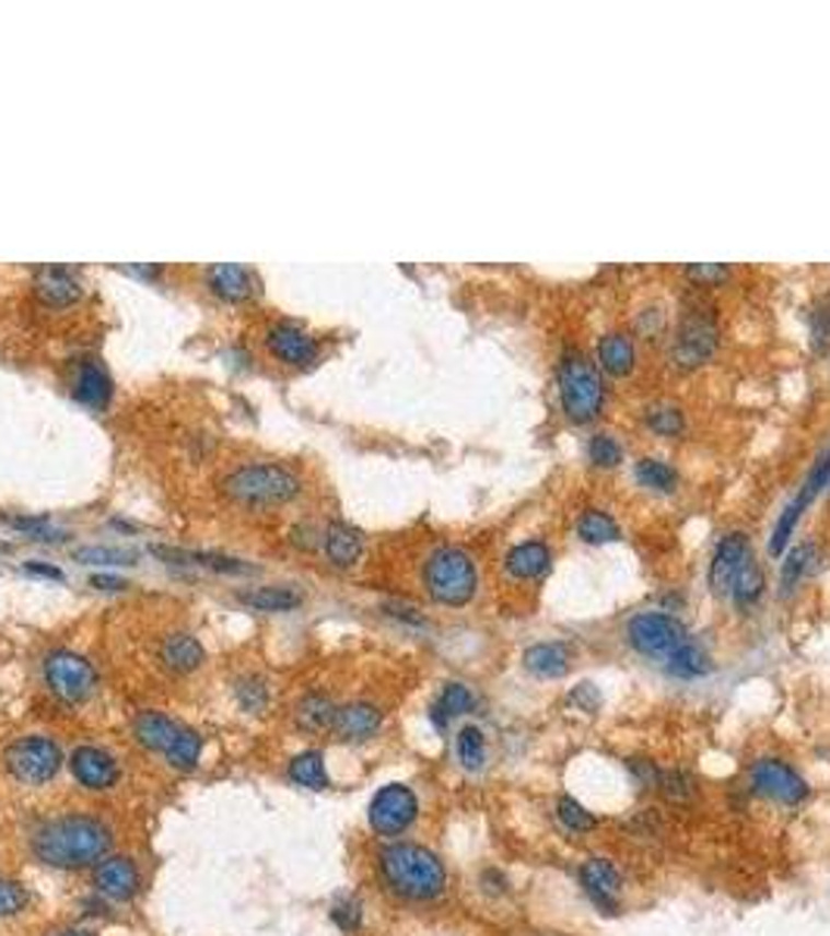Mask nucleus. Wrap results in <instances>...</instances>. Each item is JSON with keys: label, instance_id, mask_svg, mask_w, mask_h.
Instances as JSON below:
<instances>
[{"label": "nucleus", "instance_id": "nucleus-1", "mask_svg": "<svg viewBox=\"0 0 830 936\" xmlns=\"http://www.w3.org/2000/svg\"><path fill=\"white\" fill-rule=\"evenodd\" d=\"M109 846H113V833L104 821L91 815L57 818L44 824L32 840L35 858L60 871H82L91 865H101L107 858Z\"/></svg>", "mask_w": 830, "mask_h": 936}, {"label": "nucleus", "instance_id": "nucleus-2", "mask_svg": "<svg viewBox=\"0 0 830 936\" xmlns=\"http://www.w3.org/2000/svg\"><path fill=\"white\" fill-rule=\"evenodd\" d=\"M384 887L406 902H434L447 890V865L422 843H387L378 852Z\"/></svg>", "mask_w": 830, "mask_h": 936}, {"label": "nucleus", "instance_id": "nucleus-3", "mask_svg": "<svg viewBox=\"0 0 830 936\" xmlns=\"http://www.w3.org/2000/svg\"><path fill=\"white\" fill-rule=\"evenodd\" d=\"M303 481L291 468L276 463H254V466H237L222 478V493L241 506L254 510H272L297 500Z\"/></svg>", "mask_w": 830, "mask_h": 936}, {"label": "nucleus", "instance_id": "nucleus-4", "mask_svg": "<svg viewBox=\"0 0 830 936\" xmlns=\"http://www.w3.org/2000/svg\"><path fill=\"white\" fill-rule=\"evenodd\" d=\"M422 581L434 602L459 609L469 606L478 594V565L463 547H437L428 555Z\"/></svg>", "mask_w": 830, "mask_h": 936}, {"label": "nucleus", "instance_id": "nucleus-5", "mask_svg": "<svg viewBox=\"0 0 830 936\" xmlns=\"http://www.w3.org/2000/svg\"><path fill=\"white\" fill-rule=\"evenodd\" d=\"M559 400H562L565 416L577 425L594 422L603 412V400H606L603 378H599L594 362L587 360L577 347H569L559 360Z\"/></svg>", "mask_w": 830, "mask_h": 936}, {"label": "nucleus", "instance_id": "nucleus-6", "mask_svg": "<svg viewBox=\"0 0 830 936\" xmlns=\"http://www.w3.org/2000/svg\"><path fill=\"white\" fill-rule=\"evenodd\" d=\"M7 771L28 787H44L47 781H54L63 768V749L57 746L54 737L44 734H28L20 737L16 744H10L7 756Z\"/></svg>", "mask_w": 830, "mask_h": 936}, {"label": "nucleus", "instance_id": "nucleus-7", "mask_svg": "<svg viewBox=\"0 0 830 936\" xmlns=\"http://www.w3.org/2000/svg\"><path fill=\"white\" fill-rule=\"evenodd\" d=\"M44 681H47V690L66 705H82L97 693L94 665L72 650H54L44 659Z\"/></svg>", "mask_w": 830, "mask_h": 936}, {"label": "nucleus", "instance_id": "nucleus-8", "mask_svg": "<svg viewBox=\"0 0 830 936\" xmlns=\"http://www.w3.org/2000/svg\"><path fill=\"white\" fill-rule=\"evenodd\" d=\"M628 646L646 659H668L690 637L681 618L668 612H638L624 628Z\"/></svg>", "mask_w": 830, "mask_h": 936}, {"label": "nucleus", "instance_id": "nucleus-9", "mask_svg": "<svg viewBox=\"0 0 830 936\" xmlns=\"http://www.w3.org/2000/svg\"><path fill=\"white\" fill-rule=\"evenodd\" d=\"M419 821V796L406 784H384L369 803V828L384 840H397Z\"/></svg>", "mask_w": 830, "mask_h": 936}, {"label": "nucleus", "instance_id": "nucleus-10", "mask_svg": "<svg viewBox=\"0 0 830 936\" xmlns=\"http://www.w3.org/2000/svg\"><path fill=\"white\" fill-rule=\"evenodd\" d=\"M749 789L778 806L796 809L809 799V784L796 768L784 759H759L749 768Z\"/></svg>", "mask_w": 830, "mask_h": 936}, {"label": "nucleus", "instance_id": "nucleus-11", "mask_svg": "<svg viewBox=\"0 0 830 936\" xmlns=\"http://www.w3.org/2000/svg\"><path fill=\"white\" fill-rule=\"evenodd\" d=\"M718 347V328H715V319L705 316L703 309H693V313H683V319L678 321V331H675V341H671V362L690 372V368H700Z\"/></svg>", "mask_w": 830, "mask_h": 936}, {"label": "nucleus", "instance_id": "nucleus-12", "mask_svg": "<svg viewBox=\"0 0 830 936\" xmlns=\"http://www.w3.org/2000/svg\"><path fill=\"white\" fill-rule=\"evenodd\" d=\"M577 880H581V890L596 905L599 915L616 917L621 912V871L616 868L612 858H587L581 868H577Z\"/></svg>", "mask_w": 830, "mask_h": 936}, {"label": "nucleus", "instance_id": "nucleus-13", "mask_svg": "<svg viewBox=\"0 0 830 936\" xmlns=\"http://www.w3.org/2000/svg\"><path fill=\"white\" fill-rule=\"evenodd\" d=\"M752 559V543L744 531L724 534L712 553V565H709V587L718 596H730V587L740 575L746 562Z\"/></svg>", "mask_w": 830, "mask_h": 936}, {"label": "nucleus", "instance_id": "nucleus-14", "mask_svg": "<svg viewBox=\"0 0 830 936\" xmlns=\"http://www.w3.org/2000/svg\"><path fill=\"white\" fill-rule=\"evenodd\" d=\"M266 347L272 350V356L284 365H309L319 356V341L316 335H309L300 321L281 319L269 328Z\"/></svg>", "mask_w": 830, "mask_h": 936}, {"label": "nucleus", "instance_id": "nucleus-15", "mask_svg": "<svg viewBox=\"0 0 830 936\" xmlns=\"http://www.w3.org/2000/svg\"><path fill=\"white\" fill-rule=\"evenodd\" d=\"M69 768H72V777L85 789H94V793L113 789L119 784V774H122V771H119V762L109 756L107 749H101V746H79V749H72Z\"/></svg>", "mask_w": 830, "mask_h": 936}, {"label": "nucleus", "instance_id": "nucleus-16", "mask_svg": "<svg viewBox=\"0 0 830 936\" xmlns=\"http://www.w3.org/2000/svg\"><path fill=\"white\" fill-rule=\"evenodd\" d=\"M94 887L113 902H128L141 890V871L128 855H109L94 868Z\"/></svg>", "mask_w": 830, "mask_h": 936}, {"label": "nucleus", "instance_id": "nucleus-17", "mask_svg": "<svg viewBox=\"0 0 830 936\" xmlns=\"http://www.w3.org/2000/svg\"><path fill=\"white\" fill-rule=\"evenodd\" d=\"M384 724V712L372 702H350V705H341L338 709V718H335V727L331 734L341 740V744H365L372 740Z\"/></svg>", "mask_w": 830, "mask_h": 936}, {"label": "nucleus", "instance_id": "nucleus-18", "mask_svg": "<svg viewBox=\"0 0 830 936\" xmlns=\"http://www.w3.org/2000/svg\"><path fill=\"white\" fill-rule=\"evenodd\" d=\"M32 288H35V294H38L44 306H57V309L79 303L82 294H85L82 278L75 276L72 269H66V266H44V269H38Z\"/></svg>", "mask_w": 830, "mask_h": 936}, {"label": "nucleus", "instance_id": "nucleus-19", "mask_svg": "<svg viewBox=\"0 0 830 936\" xmlns=\"http://www.w3.org/2000/svg\"><path fill=\"white\" fill-rule=\"evenodd\" d=\"M503 569L515 581H537L553 569V550L547 540H522L506 553Z\"/></svg>", "mask_w": 830, "mask_h": 936}, {"label": "nucleus", "instance_id": "nucleus-20", "mask_svg": "<svg viewBox=\"0 0 830 936\" xmlns=\"http://www.w3.org/2000/svg\"><path fill=\"white\" fill-rule=\"evenodd\" d=\"M207 284L213 288L215 297L229 300V303H244L256 294V276L247 266L237 262H215L213 269L207 272Z\"/></svg>", "mask_w": 830, "mask_h": 936}, {"label": "nucleus", "instance_id": "nucleus-21", "mask_svg": "<svg viewBox=\"0 0 830 936\" xmlns=\"http://www.w3.org/2000/svg\"><path fill=\"white\" fill-rule=\"evenodd\" d=\"M525 671H531L534 678L540 681H556L562 675H569L572 668V650L565 643H553V640H543V643H534L525 650Z\"/></svg>", "mask_w": 830, "mask_h": 936}, {"label": "nucleus", "instance_id": "nucleus-22", "mask_svg": "<svg viewBox=\"0 0 830 936\" xmlns=\"http://www.w3.org/2000/svg\"><path fill=\"white\" fill-rule=\"evenodd\" d=\"M72 394L79 403L91 406V409H104L113 400V378L109 372L101 365V360H82L75 365V384Z\"/></svg>", "mask_w": 830, "mask_h": 936}, {"label": "nucleus", "instance_id": "nucleus-23", "mask_svg": "<svg viewBox=\"0 0 830 936\" xmlns=\"http://www.w3.org/2000/svg\"><path fill=\"white\" fill-rule=\"evenodd\" d=\"M475 705H478V697L471 693V687H466V683H459V681H449L444 683V690L437 693V700L431 702L428 718H431V724H434L437 730H447L449 724L456 722V718H466V715H471V712H475Z\"/></svg>", "mask_w": 830, "mask_h": 936}, {"label": "nucleus", "instance_id": "nucleus-24", "mask_svg": "<svg viewBox=\"0 0 830 936\" xmlns=\"http://www.w3.org/2000/svg\"><path fill=\"white\" fill-rule=\"evenodd\" d=\"M203 659H207L203 643L194 634H188V631H175L160 646V662L175 675H191V671H197L203 665Z\"/></svg>", "mask_w": 830, "mask_h": 936}, {"label": "nucleus", "instance_id": "nucleus-25", "mask_svg": "<svg viewBox=\"0 0 830 936\" xmlns=\"http://www.w3.org/2000/svg\"><path fill=\"white\" fill-rule=\"evenodd\" d=\"M322 547H325L328 562L338 565V569H353L362 559V553H365L362 534L353 525H347V522H331L325 528V543Z\"/></svg>", "mask_w": 830, "mask_h": 936}, {"label": "nucleus", "instance_id": "nucleus-26", "mask_svg": "<svg viewBox=\"0 0 830 936\" xmlns=\"http://www.w3.org/2000/svg\"><path fill=\"white\" fill-rule=\"evenodd\" d=\"M178 727H182V724H175L169 715H163V712H141V715L135 718V724H131V734H135V740H138L141 749L163 752V756H166L172 744H175V737H178Z\"/></svg>", "mask_w": 830, "mask_h": 936}, {"label": "nucleus", "instance_id": "nucleus-27", "mask_svg": "<svg viewBox=\"0 0 830 936\" xmlns=\"http://www.w3.org/2000/svg\"><path fill=\"white\" fill-rule=\"evenodd\" d=\"M596 356H599V365H603L609 375L624 378V375H631L634 365H638V347H634V338H631V335L612 331V335H603V338H599Z\"/></svg>", "mask_w": 830, "mask_h": 936}, {"label": "nucleus", "instance_id": "nucleus-28", "mask_svg": "<svg viewBox=\"0 0 830 936\" xmlns=\"http://www.w3.org/2000/svg\"><path fill=\"white\" fill-rule=\"evenodd\" d=\"M665 671H668L671 678H678V681H700L705 675H712V659H709V653H705V646L700 640L687 637L681 646L665 659Z\"/></svg>", "mask_w": 830, "mask_h": 936}, {"label": "nucleus", "instance_id": "nucleus-29", "mask_svg": "<svg viewBox=\"0 0 830 936\" xmlns=\"http://www.w3.org/2000/svg\"><path fill=\"white\" fill-rule=\"evenodd\" d=\"M150 553L163 555V559H169V562L203 565V569H213V572H222V575H244V572H254L247 562H241V559H232V555H222V553H197V550H178V547H150Z\"/></svg>", "mask_w": 830, "mask_h": 936}, {"label": "nucleus", "instance_id": "nucleus-30", "mask_svg": "<svg viewBox=\"0 0 830 936\" xmlns=\"http://www.w3.org/2000/svg\"><path fill=\"white\" fill-rule=\"evenodd\" d=\"M237 599L256 612H291L303 602V596L294 587H284V584H266V587H254V590H241Z\"/></svg>", "mask_w": 830, "mask_h": 936}, {"label": "nucleus", "instance_id": "nucleus-31", "mask_svg": "<svg viewBox=\"0 0 830 936\" xmlns=\"http://www.w3.org/2000/svg\"><path fill=\"white\" fill-rule=\"evenodd\" d=\"M762 596H765V569H762V565L756 562V555H752L744 569H740L737 581H734L730 599H734V606H737L740 612H749V609H756V606L762 602Z\"/></svg>", "mask_w": 830, "mask_h": 936}, {"label": "nucleus", "instance_id": "nucleus-32", "mask_svg": "<svg viewBox=\"0 0 830 936\" xmlns=\"http://www.w3.org/2000/svg\"><path fill=\"white\" fill-rule=\"evenodd\" d=\"M288 777L297 784V787H306V789H316V793H322V789H328V768H325V756H322L319 749H306V752H297L294 759H291V765H288Z\"/></svg>", "mask_w": 830, "mask_h": 936}, {"label": "nucleus", "instance_id": "nucleus-33", "mask_svg": "<svg viewBox=\"0 0 830 936\" xmlns=\"http://www.w3.org/2000/svg\"><path fill=\"white\" fill-rule=\"evenodd\" d=\"M335 718H338V705L328 700L325 693H306L297 702V724L303 730H309V734L331 730Z\"/></svg>", "mask_w": 830, "mask_h": 936}, {"label": "nucleus", "instance_id": "nucleus-34", "mask_svg": "<svg viewBox=\"0 0 830 936\" xmlns=\"http://www.w3.org/2000/svg\"><path fill=\"white\" fill-rule=\"evenodd\" d=\"M456 762L469 774H478L488 765V737L478 724H466L456 730Z\"/></svg>", "mask_w": 830, "mask_h": 936}, {"label": "nucleus", "instance_id": "nucleus-35", "mask_svg": "<svg viewBox=\"0 0 830 936\" xmlns=\"http://www.w3.org/2000/svg\"><path fill=\"white\" fill-rule=\"evenodd\" d=\"M634 475H638V481L643 488L656 490V493H671V490L678 488V481H681L678 468L671 466V463H665V459H656V456L638 459Z\"/></svg>", "mask_w": 830, "mask_h": 936}, {"label": "nucleus", "instance_id": "nucleus-36", "mask_svg": "<svg viewBox=\"0 0 830 936\" xmlns=\"http://www.w3.org/2000/svg\"><path fill=\"white\" fill-rule=\"evenodd\" d=\"M577 537H581L584 543H594V547H599V543H612V540H618V537H621V528H618V522L609 515V512L587 510V512H581V518H577Z\"/></svg>", "mask_w": 830, "mask_h": 936}, {"label": "nucleus", "instance_id": "nucleus-37", "mask_svg": "<svg viewBox=\"0 0 830 936\" xmlns=\"http://www.w3.org/2000/svg\"><path fill=\"white\" fill-rule=\"evenodd\" d=\"M556 818H559L562 828L569 830V833H577V836L599 828V818L584 803H577L575 796H559L556 799Z\"/></svg>", "mask_w": 830, "mask_h": 936}, {"label": "nucleus", "instance_id": "nucleus-38", "mask_svg": "<svg viewBox=\"0 0 830 936\" xmlns=\"http://www.w3.org/2000/svg\"><path fill=\"white\" fill-rule=\"evenodd\" d=\"M809 510V503L806 500H799V496H793L787 506L781 510V518L774 522V531H771V540H768V553L778 555L787 550L790 537H793V531H796V525H799V518H803V512Z\"/></svg>", "mask_w": 830, "mask_h": 936}, {"label": "nucleus", "instance_id": "nucleus-39", "mask_svg": "<svg viewBox=\"0 0 830 936\" xmlns=\"http://www.w3.org/2000/svg\"><path fill=\"white\" fill-rule=\"evenodd\" d=\"M200 752H203V737L194 727H178V737H175V744L166 752V759L178 771H194V768L200 765Z\"/></svg>", "mask_w": 830, "mask_h": 936}, {"label": "nucleus", "instance_id": "nucleus-40", "mask_svg": "<svg viewBox=\"0 0 830 936\" xmlns=\"http://www.w3.org/2000/svg\"><path fill=\"white\" fill-rule=\"evenodd\" d=\"M811 559H815V543H799V547H793L784 555V562H781V587H784V594H793L803 584V577L809 575Z\"/></svg>", "mask_w": 830, "mask_h": 936}, {"label": "nucleus", "instance_id": "nucleus-41", "mask_svg": "<svg viewBox=\"0 0 830 936\" xmlns=\"http://www.w3.org/2000/svg\"><path fill=\"white\" fill-rule=\"evenodd\" d=\"M687 425L683 409L675 403H653L646 409V428L659 437H678Z\"/></svg>", "mask_w": 830, "mask_h": 936}, {"label": "nucleus", "instance_id": "nucleus-42", "mask_svg": "<svg viewBox=\"0 0 830 936\" xmlns=\"http://www.w3.org/2000/svg\"><path fill=\"white\" fill-rule=\"evenodd\" d=\"M72 555H75L79 562H87V565H135V562H138V550H128V547H104V543L79 547Z\"/></svg>", "mask_w": 830, "mask_h": 936}, {"label": "nucleus", "instance_id": "nucleus-43", "mask_svg": "<svg viewBox=\"0 0 830 936\" xmlns=\"http://www.w3.org/2000/svg\"><path fill=\"white\" fill-rule=\"evenodd\" d=\"M587 456H591V463H594L596 468H616L621 466V459H624V447L618 444L616 434L599 431V434L591 437V444H587Z\"/></svg>", "mask_w": 830, "mask_h": 936}, {"label": "nucleus", "instance_id": "nucleus-44", "mask_svg": "<svg viewBox=\"0 0 830 936\" xmlns=\"http://www.w3.org/2000/svg\"><path fill=\"white\" fill-rule=\"evenodd\" d=\"M825 488H830V449H825V453L815 459V466L809 468V475H806V481H803V488H799L796 496L811 503Z\"/></svg>", "mask_w": 830, "mask_h": 936}, {"label": "nucleus", "instance_id": "nucleus-45", "mask_svg": "<svg viewBox=\"0 0 830 936\" xmlns=\"http://www.w3.org/2000/svg\"><path fill=\"white\" fill-rule=\"evenodd\" d=\"M662 796L671 803H690L697 796V781L687 771H668L662 774Z\"/></svg>", "mask_w": 830, "mask_h": 936}, {"label": "nucleus", "instance_id": "nucleus-46", "mask_svg": "<svg viewBox=\"0 0 830 936\" xmlns=\"http://www.w3.org/2000/svg\"><path fill=\"white\" fill-rule=\"evenodd\" d=\"M237 700L247 712H262L269 702V687L262 683V678H241L237 681Z\"/></svg>", "mask_w": 830, "mask_h": 936}, {"label": "nucleus", "instance_id": "nucleus-47", "mask_svg": "<svg viewBox=\"0 0 830 936\" xmlns=\"http://www.w3.org/2000/svg\"><path fill=\"white\" fill-rule=\"evenodd\" d=\"M331 921L341 927L343 934H356L362 927V905L356 899H341V902L331 909Z\"/></svg>", "mask_w": 830, "mask_h": 936}, {"label": "nucleus", "instance_id": "nucleus-48", "mask_svg": "<svg viewBox=\"0 0 830 936\" xmlns=\"http://www.w3.org/2000/svg\"><path fill=\"white\" fill-rule=\"evenodd\" d=\"M25 902H28V896L16 880H0V917L20 915Z\"/></svg>", "mask_w": 830, "mask_h": 936}, {"label": "nucleus", "instance_id": "nucleus-49", "mask_svg": "<svg viewBox=\"0 0 830 936\" xmlns=\"http://www.w3.org/2000/svg\"><path fill=\"white\" fill-rule=\"evenodd\" d=\"M628 771L634 774L643 789H659L662 787V768L653 759H628Z\"/></svg>", "mask_w": 830, "mask_h": 936}, {"label": "nucleus", "instance_id": "nucleus-50", "mask_svg": "<svg viewBox=\"0 0 830 936\" xmlns=\"http://www.w3.org/2000/svg\"><path fill=\"white\" fill-rule=\"evenodd\" d=\"M687 278L712 288V284H722L724 278H730V269L718 266V262H697V266H687Z\"/></svg>", "mask_w": 830, "mask_h": 936}, {"label": "nucleus", "instance_id": "nucleus-51", "mask_svg": "<svg viewBox=\"0 0 830 936\" xmlns=\"http://www.w3.org/2000/svg\"><path fill=\"white\" fill-rule=\"evenodd\" d=\"M569 702H572V705H577L581 712H587V715H596V709H599V702L603 700H599V690H596L594 683L584 681L581 687H575V690H572Z\"/></svg>", "mask_w": 830, "mask_h": 936}, {"label": "nucleus", "instance_id": "nucleus-52", "mask_svg": "<svg viewBox=\"0 0 830 936\" xmlns=\"http://www.w3.org/2000/svg\"><path fill=\"white\" fill-rule=\"evenodd\" d=\"M481 887H484V893L490 896L510 893V880H506V874L496 871V868H488V871L481 874Z\"/></svg>", "mask_w": 830, "mask_h": 936}, {"label": "nucleus", "instance_id": "nucleus-53", "mask_svg": "<svg viewBox=\"0 0 830 936\" xmlns=\"http://www.w3.org/2000/svg\"><path fill=\"white\" fill-rule=\"evenodd\" d=\"M25 572L38 577H50V581H66L63 569H57V565H50V562H42V559H28V562H25Z\"/></svg>", "mask_w": 830, "mask_h": 936}, {"label": "nucleus", "instance_id": "nucleus-54", "mask_svg": "<svg viewBox=\"0 0 830 936\" xmlns=\"http://www.w3.org/2000/svg\"><path fill=\"white\" fill-rule=\"evenodd\" d=\"M91 587H97V590H109V594H116V590H126L128 581L119 575H104V572H97V575H91Z\"/></svg>", "mask_w": 830, "mask_h": 936}, {"label": "nucleus", "instance_id": "nucleus-55", "mask_svg": "<svg viewBox=\"0 0 830 936\" xmlns=\"http://www.w3.org/2000/svg\"><path fill=\"white\" fill-rule=\"evenodd\" d=\"M57 936H94L91 931H79V927H72V931H63V934Z\"/></svg>", "mask_w": 830, "mask_h": 936}]
</instances>
